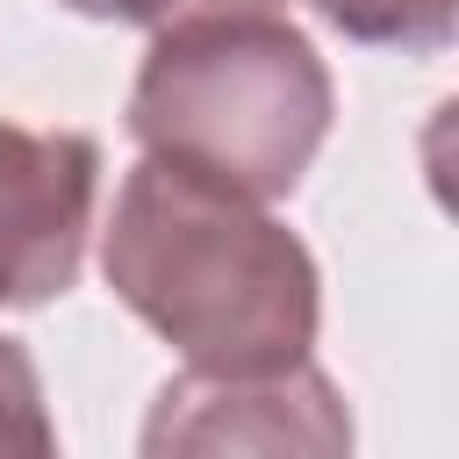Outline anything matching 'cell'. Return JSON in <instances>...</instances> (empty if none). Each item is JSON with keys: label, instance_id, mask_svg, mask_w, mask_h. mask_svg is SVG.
<instances>
[{"label": "cell", "instance_id": "7", "mask_svg": "<svg viewBox=\"0 0 459 459\" xmlns=\"http://www.w3.org/2000/svg\"><path fill=\"white\" fill-rule=\"evenodd\" d=\"M65 7L93 14V22H143V29H158V22L179 14V0H65Z\"/></svg>", "mask_w": 459, "mask_h": 459}, {"label": "cell", "instance_id": "6", "mask_svg": "<svg viewBox=\"0 0 459 459\" xmlns=\"http://www.w3.org/2000/svg\"><path fill=\"white\" fill-rule=\"evenodd\" d=\"M57 430L43 416V387H36V366L22 344L0 337V452H50Z\"/></svg>", "mask_w": 459, "mask_h": 459}, {"label": "cell", "instance_id": "3", "mask_svg": "<svg viewBox=\"0 0 459 459\" xmlns=\"http://www.w3.org/2000/svg\"><path fill=\"white\" fill-rule=\"evenodd\" d=\"M100 151L72 129L0 122V308H36L79 280Z\"/></svg>", "mask_w": 459, "mask_h": 459}, {"label": "cell", "instance_id": "4", "mask_svg": "<svg viewBox=\"0 0 459 459\" xmlns=\"http://www.w3.org/2000/svg\"><path fill=\"white\" fill-rule=\"evenodd\" d=\"M143 452H351V416L337 387L294 359L273 373H179L151 423Z\"/></svg>", "mask_w": 459, "mask_h": 459}, {"label": "cell", "instance_id": "8", "mask_svg": "<svg viewBox=\"0 0 459 459\" xmlns=\"http://www.w3.org/2000/svg\"><path fill=\"white\" fill-rule=\"evenodd\" d=\"M280 0H179V14H273ZM172 14V22H179Z\"/></svg>", "mask_w": 459, "mask_h": 459}, {"label": "cell", "instance_id": "2", "mask_svg": "<svg viewBox=\"0 0 459 459\" xmlns=\"http://www.w3.org/2000/svg\"><path fill=\"white\" fill-rule=\"evenodd\" d=\"M129 129L151 158L280 201L330 136V72L280 14H179L143 50Z\"/></svg>", "mask_w": 459, "mask_h": 459}, {"label": "cell", "instance_id": "5", "mask_svg": "<svg viewBox=\"0 0 459 459\" xmlns=\"http://www.w3.org/2000/svg\"><path fill=\"white\" fill-rule=\"evenodd\" d=\"M316 14L330 29H344L351 43H387V50H445L459 0H316Z\"/></svg>", "mask_w": 459, "mask_h": 459}, {"label": "cell", "instance_id": "1", "mask_svg": "<svg viewBox=\"0 0 459 459\" xmlns=\"http://www.w3.org/2000/svg\"><path fill=\"white\" fill-rule=\"evenodd\" d=\"M108 287L194 373H273L316 344V258L251 194L143 158L108 215Z\"/></svg>", "mask_w": 459, "mask_h": 459}]
</instances>
